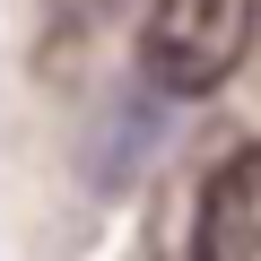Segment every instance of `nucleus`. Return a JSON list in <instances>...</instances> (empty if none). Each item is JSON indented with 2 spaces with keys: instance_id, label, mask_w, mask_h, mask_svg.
Returning <instances> with one entry per match:
<instances>
[{
  "instance_id": "f257e3e1",
  "label": "nucleus",
  "mask_w": 261,
  "mask_h": 261,
  "mask_svg": "<svg viewBox=\"0 0 261 261\" xmlns=\"http://www.w3.org/2000/svg\"><path fill=\"white\" fill-rule=\"evenodd\" d=\"M252 53V0H157L140 27V61L166 96H218Z\"/></svg>"
},
{
  "instance_id": "f03ea898",
  "label": "nucleus",
  "mask_w": 261,
  "mask_h": 261,
  "mask_svg": "<svg viewBox=\"0 0 261 261\" xmlns=\"http://www.w3.org/2000/svg\"><path fill=\"white\" fill-rule=\"evenodd\" d=\"M192 261H261V157H252V148H235V157L200 183Z\"/></svg>"
}]
</instances>
